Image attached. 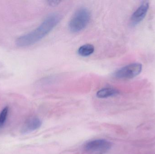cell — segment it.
Segmentation results:
<instances>
[{"instance_id":"obj_1","label":"cell","mask_w":155,"mask_h":154,"mask_svg":"<svg viewBox=\"0 0 155 154\" xmlns=\"http://www.w3.org/2000/svg\"><path fill=\"white\" fill-rule=\"evenodd\" d=\"M61 19V16L57 13L49 14L36 29L17 38L15 41L16 45L23 48L37 43L57 26Z\"/></svg>"},{"instance_id":"obj_2","label":"cell","mask_w":155,"mask_h":154,"mask_svg":"<svg viewBox=\"0 0 155 154\" xmlns=\"http://www.w3.org/2000/svg\"><path fill=\"white\" fill-rule=\"evenodd\" d=\"M90 19L91 14L88 9L84 7L78 8L69 21V30L74 33L81 31L88 25Z\"/></svg>"},{"instance_id":"obj_3","label":"cell","mask_w":155,"mask_h":154,"mask_svg":"<svg viewBox=\"0 0 155 154\" xmlns=\"http://www.w3.org/2000/svg\"><path fill=\"white\" fill-rule=\"evenodd\" d=\"M112 147V143L108 140L97 139L91 140L86 143L84 150L88 154H105Z\"/></svg>"},{"instance_id":"obj_4","label":"cell","mask_w":155,"mask_h":154,"mask_svg":"<svg viewBox=\"0 0 155 154\" xmlns=\"http://www.w3.org/2000/svg\"><path fill=\"white\" fill-rule=\"evenodd\" d=\"M143 66L141 63H131L117 70L114 76L118 79H131L138 76L142 72Z\"/></svg>"},{"instance_id":"obj_5","label":"cell","mask_w":155,"mask_h":154,"mask_svg":"<svg viewBox=\"0 0 155 154\" xmlns=\"http://www.w3.org/2000/svg\"><path fill=\"white\" fill-rule=\"evenodd\" d=\"M149 8V2L147 1L143 2L131 16V24L133 26L139 24L144 20Z\"/></svg>"},{"instance_id":"obj_6","label":"cell","mask_w":155,"mask_h":154,"mask_svg":"<svg viewBox=\"0 0 155 154\" xmlns=\"http://www.w3.org/2000/svg\"><path fill=\"white\" fill-rule=\"evenodd\" d=\"M42 124V122L39 118L33 116L29 118L25 122L21 129L22 134H27L39 129Z\"/></svg>"},{"instance_id":"obj_7","label":"cell","mask_w":155,"mask_h":154,"mask_svg":"<svg viewBox=\"0 0 155 154\" xmlns=\"http://www.w3.org/2000/svg\"><path fill=\"white\" fill-rule=\"evenodd\" d=\"M120 92L116 89L113 87H105L97 91L96 96L99 99H106L116 96Z\"/></svg>"},{"instance_id":"obj_8","label":"cell","mask_w":155,"mask_h":154,"mask_svg":"<svg viewBox=\"0 0 155 154\" xmlns=\"http://www.w3.org/2000/svg\"><path fill=\"white\" fill-rule=\"evenodd\" d=\"M94 51V47L92 44H86L79 47L78 53L81 57H87L92 55Z\"/></svg>"},{"instance_id":"obj_9","label":"cell","mask_w":155,"mask_h":154,"mask_svg":"<svg viewBox=\"0 0 155 154\" xmlns=\"http://www.w3.org/2000/svg\"><path fill=\"white\" fill-rule=\"evenodd\" d=\"M9 112V108L8 106L5 107L0 113V129L4 125Z\"/></svg>"},{"instance_id":"obj_10","label":"cell","mask_w":155,"mask_h":154,"mask_svg":"<svg viewBox=\"0 0 155 154\" xmlns=\"http://www.w3.org/2000/svg\"><path fill=\"white\" fill-rule=\"evenodd\" d=\"M61 2V1H55V0H50V1H47V3H48V4L50 6H52V7L57 6L58 5L60 4Z\"/></svg>"}]
</instances>
